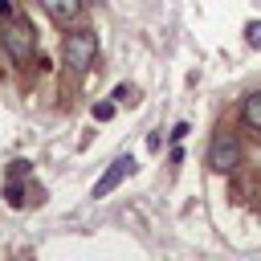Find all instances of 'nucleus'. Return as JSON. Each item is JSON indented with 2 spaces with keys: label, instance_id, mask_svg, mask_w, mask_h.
I'll return each mask as SVG.
<instances>
[{
  "label": "nucleus",
  "instance_id": "f257e3e1",
  "mask_svg": "<svg viewBox=\"0 0 261 261\" xmlns=\"http://www.w3.org/2000/svg\"><path fill=\"white\" fill-rule=\"evenodd\" d=\"M61 53H65V65L73 73H86L98 57V29L94 24H69V33H61Z\"/></svg>",
  "mask_w": 261,
  "mask_h": 261
},
{
  "label": "nucleus",
  "instance_id": "f03ea898",
  "mask_svg": "<svg viewBox=\"0 0 261 261\" xmlns=\"http://www.w3.org/2000/svg\"><path fill=\"white\" fill-rule=\"evenodd\" d=\"M0 45H4V53L12 57V65H29V61L37 57V29H33V20H24V16L4 20Z\"/></svg>",
  "mask_w": 261,
  "mask_h": 261
},
{
  "label": "nucleus",
  "instance_id": "7ed1b4c3",
  "mask_svg": "<svg viewBox=\"0 0 261 261\" xmlns=\"http://www.w3.org/2000/svg\"><path fill=\"white\" fill-rule=\"evenodd\" d=\"M237 163H241V139L232 126H220L208 143V167L216 175H224V171H237Z\"/></svg>",
  "mask_w": 261,
  "mask_h": 261
},
{
  "label": "nucleus",
  "instance_id": "20e7f679",
  "mask_svg": "<svg viewBox=\"0 0 261 261\" xmlns=\"http://www.w3.org/2000/svg\"><path fill=\"white\" fill-rule=\"evenodd\" d=\"M130 171H135V155H118V159H114V163H110V167L98 175V184L90 188V196H94V200L110 196V192H114V188H118V184H122Z\"/></svg>",
  "mask_w": 261,
  "mask_h": 261
},
{
  "label": "nucleus",
  "instance_id": "39448f33",
  "mask_svg": "<svg viewBox=\"0 0 261 261\" xmlns=\"http://www.w3.org/2000/svg\"><path fill=\"white\" fill-rule=\"evenodd\" d=\"M37 4H41L45 16H49L53 24H61V29L77 24V16H82V0H37Z\"/></svg>",
  "mask_w": 261,
  "mask_h": 261
},
{
  "label": "nucleus",
  "instance_id": "423d86ee",
  "mask_svg": "<svg viewBox=\"0 0 261 261\" xmlns=\"http://www.w3.org/2000/svg\"><path fill=\"white\" fill-rule=\"evenodd\" d=\"M241 126H245V135L261 139V90L241 98Z\"/></svg>",
  "mask_w": 261,
  "mask_h": 261
},
{
  "label": "nucleus",
  "instance_id": "0eeeda50",
  "mask_svg": "<svg viewBox=\"0 0 261 261\" xmlns=\"http://www.w3.org/2000/svg\"><path fill=\"white\" fill-rule=\"evenodd\" d=\"M4 200H8L12 208H20V204H24V188H20L16 179H8V188H4Z\"/></svg>",
  "mask_w": 261,
  "mask_h": 261
},
{
  "label": "nucleus",
  "instance_id": "6e6552de",
  "mask_svg": "<svg viewBox=\"0 0 261 261\" xmlns=\"http://www.w3.org/2000/svg\"><path fill=\"white\" fill-rule=\"evenodd\" d=\"M245 41H249L253 49H261V20H253V24H245Z\"/></svg>",
  "mask_w": 261,
  "mask_h": 261
},
{
  "label": "nucleus",
  "instance_id": "1a4fd4ad",
  "mask_svg": "<svg viewBox=\"0 0 261 261\" xmlns=\"http://www.w3.org/2000/svg\"><path fill=\"white\" fill-rule=\"evenodd\" d=\"M94 118H98V122L114 118V102H98V106H94Z\"/></svg>",
  "mask_w": 261,
  "mask_h": 261
},
{
  "label": "nucleus",
  "instance_id": "9d476101",
  "mask_svg": "<svg viewBox=\"0 0 261 261\" xmlns=\"http://www.w3.org/2000/svg\"><path fill=\"white\" fill-rule=\"evenodd\" d=\"M114 98H118V102H135V90H130V86H118Z\"/></svg>",
  "mask_w": 261,
  "mask_h": 261
},
{
  "label": "nucleus",
  "instance_id": "9b49d317",
  "mask_svg": "<svg viewBox=\"0 0 261 261\" xmlns=\"http://www.w3.org/2000/svg\"><path fill=\"white\" fill-rule=\"evenodd\" d=\"M188 130H192V126H188V122H175V126H171V143H179V139H184V135H188Z\"/></svg>",
  "mask_w": 261,
  "mask_h": 261
},
{
  "label": "nucleus",
  "instance_id": "f8f14e48",
  "mask_svg": "<svg viewBox=\"0 0 261 261\" xmlns=\"http://www.w3.org/2000/svg\"><path fill=\"white\" fill-rule=\"evenodd\" d=\"M0 16L12 20V16H16V4H12V0H0Z\"/></svg>",
  "mask_w": 261,
  "mask_h": 261
},
{
  "label": "nucleus",
  "instance_id": "ddd939ff",
  "mask_svg": "<svg viewBox=\"0 0 261 261\" xmlns=\"http://www.w3.org/2000/svg\"><path fill=\"white\" fill-rule=\"evenodd\" d=\"M257 196H261V192H257ZM257 212H261V200H257Z\"/></svg>",
  "mask_w": 261,
  "mask_h": 261
}]
</instances>
